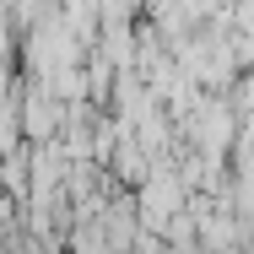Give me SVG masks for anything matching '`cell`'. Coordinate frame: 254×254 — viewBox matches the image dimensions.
Here are the masks:
<instances>
[{
	"label": "cell",
	"instance_id": "obj_1",
	"mask_svg": "<svg viewBox=\"0 0 254 254\" xmlns=\"http://www.w3.org/2000/svg\"><path fill=\"white\" fill-rule=\"evenodd\" d=\"M22 130L33 135V141H54V130H60V108L54 103H44L38 92L27 98V108H22Z\"/></svg>",
	"mask_w": 254,
	"mask_h": 254
},
{
	"label": "cell",
	"instance_id": "obj_2",
	"mask_svg": "<svg viewBox=\"0 0 254 254\" xmlns=\"http://www.w3.org/2000/svg\"><path fill=\"white\" fill-rule=\"evenodd\" d=\"M0 233H11V205L0 200Z\"/></svg>",
	"mask_w": 254,
	"mask_h": 254
}]
</instances>
